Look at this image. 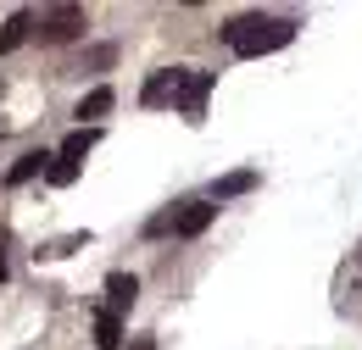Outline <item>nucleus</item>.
<instances>
[{
    "label": "nucleus",
    "instance_id": "nucleus-11",
    "mask_svg": "<svg viewBox=\"0 0 362 350\" xmlns=\"http://www.w3.org/2000/svg\"><path fill=\"white\" fill-rule=\"evenodd\" d=\"M112 106H117V95H112V89L100 84V89H90V95H84V100H78V117H106V111H112Z\"/></svg>",
    "mask_w": 362,
    "mask_h": 350
},
{
    "label": "nucleus",
    "instance_id": "nucleus-13",
    "mask_svg": "<svg viewBox=\"0 0 362 350\" xmlns=\"http://www.w3.org/2000/svg\"><path fill=\"white\" fill-rule=\"evenodd\" d=\"M45 178H50V183H56V189H67V183H73V178H78V167H67V162H56V156H50V167H45Z\"/></svg>",
    "mask_w": 362,
    "mask_h": 350
},
{
    "label": "nucleus",
    "instance_id": "nucleus-15",
    "mask_svg": "<svg viewBox=\"0 0 362 350\" xmlns=\"http://www.w3.org/2000/svg\"><path fill=\"white\" fill-rule=\"evenodd\" d=\"M0 278H6V245H0Z\"/></svg>",
    "mask_w": 362,
    "mask_h": 350
},
{
    "label": "nucleus",
    "instance_id": "nucleus-8",
    "mask_svg": "<svg viewBox=\"0 0 362 350\" xmlns=\"http://www.w3.org/2000/svg\"><path fill=\"white\" fill-rule=\"evenodd\" d=\"M50 167V150H28V156H17V167L0 178V183H28V178H40Z\"/></svg>",
    "mask_w": 362,
    "mask_h": 350
},
{
    "label": "nucleus",
    "instance_id": "nucleus-14",
    "mask_svg": "<svg viewBox=\"0 0 362 350\" xmlns=\"http://www.w3.org/2000/svg\"><path fill=\"white\" fill-rule=\"evenodd\" d=\"M168 228H173V212H156V217L145 222V234H168Z\"/></svg>",
    "mask_w": 362,
    "mask_h": 350
},
{
    "label": "nucleus",
    "instance_id": "nucleus-4",
    "mask_svg": "<svg viewBox=\"0 0 362 350\" xmlns=\"http://www.w3.org/2000/svg\"><path fill=\"white\" fill-rule=\"evenodd\" d=\"M212 217H218V206H201V200H189V206H179V212H173V234L195 239V234H206V228H212Z\"/></svg>",
    "mask_w": 362,
    "mask_h": 350
},
{
    "label": "nucleus",
    "instance_id": "nucleus-1",
    "mask_svg": "<svg viewBox=\"0 0 362 350\" xmlns=\"http://www.w3.org/2000/svg\"><path fill=\"white\" fill-rule=\"evenodd\" d=\"M223 40L234 56H268V50H284V44L296 40V23L290 17H262V11H251V17H234L223 28Z\"/></svg>",
    "mask_w": 362,
    "mask_h": 350
},
{
    "label": "nucleus",
    "instance_id": "nucleus-5",
    "mask_svg": "<svg viewBox=\"0 0 362 350\" xmlns=\"http://www.w3.org/2000/svg\"><path fill=\"white\" fill-rule=\"evenodd\" d=\"M179 73H184V67H162V73H151L145 89H139V100H145V106H168L173 89H179Z\"/></svg>",
    "mask_w": 362,
    "mask_h": 350
},
{
    "label": "nucleus",
    "instance_id": "nucleus-3",
    "mask_svg": "<svg viewBox=\"0 0 362 350\" xmlns=\"http://www.w3.org/2000/svg\"><path fill=\"white\" fill-rule=\"evenodd\" d=\"M212 84H218L212 73H189V67L179 73V89H173V106H179V111L189 117V123H201V111H206V95H212Z\"/></svg>",
    "mask_w": 362,
    "mask_h": 350
},
{
    "label": "nucleus",
    "instance_id": "nucleus-2",
    "mask_svg": "<svg viewBox=\"0 0 362 350\" xmlns=\"http://www.w3.org/2000/svg\"><path fill=\"white\" fill-rule=\"evenodd\" d=\"M90 28V11L84 6H50L45 17H40V40L45 44H67V40H78Z\"/></svg>",
    "mask_w": 362,
    "mask_h": 350
},
{
    "label": "nucleus",
    "instance_id": "nucleus-6",
    "mask_svg": "<svg viewBox=\"0 0 362 350\" xmlns=\"http://www.w3.org/2000/svg\"><path fill=\"white\" fill-rule=\"evenodd\" d=\"M106 301H112L106 311H129L139 301V278L134 272H106Z\"/></svg>",
    "mask_w": 362,
    "mask_h": 350
},
{
    "label": "nucleus",
    "instance_id": "nucleus-12",
    "mask_svg": "<svg viewBox=\"0 0 362 350\" xmlns=\"http://www.w3.org/2000/svg\"><path fill=\"white\" fill-rule=\"evenodd\" d=\"M245 189H257V173H251V167H245V173L218 178V200H234V195H245Z\"/></svg>",
    "mask_w": 362,
    "mask_h": 350
},
{
    "label": "nucleus",
    "instance_id": "nucleus-9",
    "mask_svg": "<svg viewBox=\"0 0 362 350\" xmlns=\"http://www.w3.org/2000/svg\"><path fill=\"white\" fill-rule=\"evenodd\" d=\"M28 34H34V17H28V11H17V17H11L6 28H0V56H11V50L28 40Z\"/></svg>",
    "mask_w": 362,
    "mask_h": 350
},
{
    "label": "nucleus",
    "instance_id": "nucleus-7",
    "mask_svg": "<svg viewBox=\"0 0 362 350\" xmlns=\"http://www.w3.org/2000/svg\"><path fill=\"white\" fill-rule=\"evenodd\" d=\"M95 139H100V128H78V133H67V139H62V150H56V162L78 167V162H84V156L95 150Z\"/></svg>",
    "mask_w": 362,
    "mask_h": 350
},
{
    "label": "nucleus",
    "instance_id": "nucleus-10",
    "mask_svg": "<svg viewBox=\"0 0 362 350\" xmlns=\"http://www.w3.org/2000/svg\"><path fill=\"white\" fill-rule=\"evenodd\" d=\"M95 345H100V350L123 345V322H117V311H95Z\"/></svg>",
    "mask_w": 362,
    "mask_h": 350
}]
</instances>
